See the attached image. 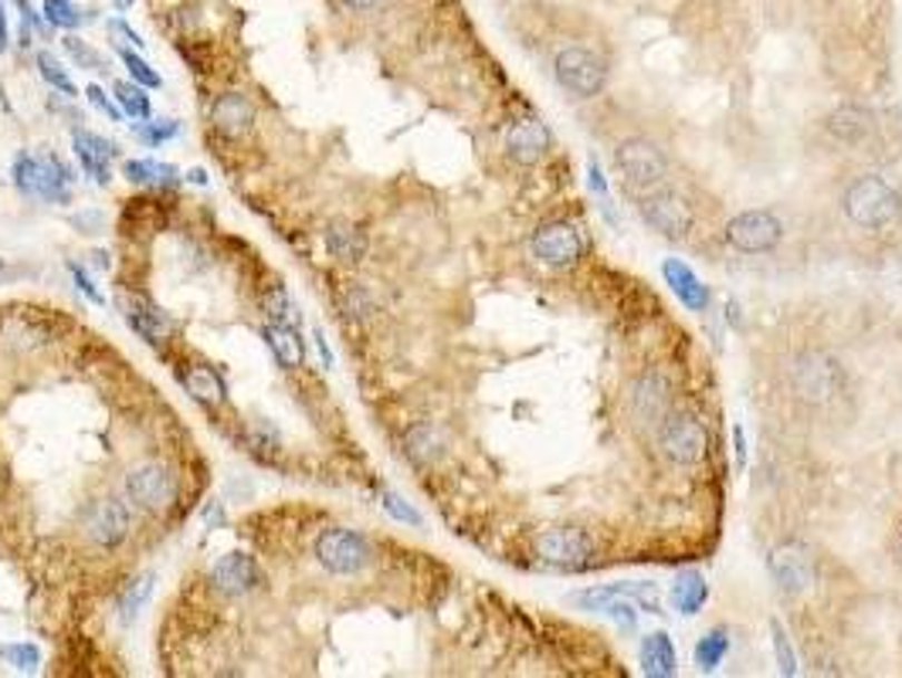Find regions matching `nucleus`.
I'll list each match as a JSON object with an SVG mask.
<instances>
[{"label":"nucleus","instance_id":"1","mask_svg":"<svg viewBox=\"0 0 902 678\" xmlns=\"http://www.w3.org/2000/svg\"><path fill=\"white\" fill-rule=\"evenodd\" d=\"M11 177H14L18 194H24L31 200H45V204H68L71 200L75 174L55 154H31V149H24L11 167Z\"/></svg>","mask_w":902,"mask_h":678},{"label":"nucleus","instance_id":"2","mask_svg":"<svg viewBox=\"0 0 902 678\" xmlns=\"http://www.w3.org/2000/svg\"><path fill=\"white\" fill-rule=\"evenodd\" d=\"M842 207H845L852 224H859V228H865V232H879V228H889V224L899 220L902 197L882 177L865 174L845 190Z\"/></svg>","mask_w":902,"mask_h":678},{"label":"nucleus","instance_id":"3","mask_svg":"<svg viewBox=\"0 0 902 678\" xmlns=\"http://www.w3.org/2000/svg\"><path fill=\"white\" fill-rule=\"evenodd\" d=\"M791 387L807 404H829L842 391V370L829 353L807 350L791 363Z\"/></svg>","mask_w":902,"mask_h":678},{"label":"nucleus","instance_id":"4","mask_svg":"<svg viewBox=\"0 0 902 678\" xmlns=\"http://www.w3.org/2000/svg\"><path fill=\"white\" fill-rule=\"evenodd\" d=\"M658 448L671 465H699L709 455V431L689 414H668L658 424Z\"/></svg>","mask_w":902,"mask_h":678},{"label":"nucleus","instance_id":"5","mask_svg":"<svg viewBox=\"0 0 902 678\" xmlns=\"http://www.w3.org/2000/svg\"><path fill=\"white\" fill-rule=\"evenodd\" d=\"M615 164L621 170V177L628 180V187L635 190H655L661 187V180L668 177V157L665 149L645 136H631L618 146Z\"/></svg>","mask_w":902,"mask_h":678},{"label":"nucleus","instance_id":"6","mask_svg":"<svg viewBox=\"0 0 902 678\" xmlns=\"http://www.w3.org/2000/svg\"><path fill=\"white\" fill-rule=\"evenodd\" d=\"M638 210H641V217H645V224L651 232H658V235H665L671 242L689 238L693 224H696L693 204L679 190H668V187H655L651 194H645L638 200Z\"/></svg>","mask_w":902,"mask_h":678},{"label":"nucleus","instance_id":"7","mask_svg":"<svg viewBox=\"0 0 902 678\" xmlns=\"http://www.w3.org/2000/svg\"><path fill=\"white\" fill-rule=\"evenodd\" d=\"M553 75L557 82L577 96V99H594L600 89L608 82V65L600 61V55H594L590 48H580V45H570L557 55L553 61Z\"/></svg>","mask_w":902,"mask_h":678},{"label":"nucleus","instance_id":"8","mask_svg":"<svg viewBox=\"0 0 902 678\" xmlns=\"http://www.w3.org/2000/svg\"><path fill=\"white\" fill-rule=\"evenodd\" d=\"M530 248L543 265L570 268L587 255V235L573 220H550V224H543V228H537Z\"/></svg>","mask_w":902,"mask_h":678},{"label":"nucleus","instance_id":"9","mask_svg":"<svg viewBox=\"0 0 902 678\" xmlns=\"http://www.w3.org/2000/svg\"><path fill=\"white\" fill-rule=\"evenodd\" d=\"M316 557L320 563L336 573V577H353L360 573L366 563H370V543L353 533V530H343V525H336V530H326L316 543Z\"/></svg>","mask_w":902,"mask_h":678},{"label":"nucleus","instance_id":"10","mask_svg":"<svg viewBox=\"0 0 902 678\" xmlns=\"http://www.w3.org/2000/svg\"><path fill=\"white\" fill-rule=\"evenodd\" d=\"M781 238H784L781 220L774 214H767V210H746V214H739V217H733L726 224V242L736 252H746V255L771 252Z\"/></svg>","mask_w":902,"mask_h":678},{"label":"nucleus","instance_id":"11","mask_svg":"<svg viewBox=\"0 0 902 678\" xmlns=\"http://www.w3.org/2000/svg\"><path fill=\"white\" fill-rule=\"evenodd\" d=\"M126 492L133 505L146 512H167L177 499V482L164 465H139L126 479Z\"/></svg>","mask_w":902,"mask_h":678},{"label":"nucleus","instance_id":"12","mask_svg":"<svg viewBox=\"0 0 902 678\" xmlns=\"http://www.w3.org/2000/svg\"><path fill=\"white\" fill-rule=\"evenodd\" d=\"M537 557L543 563H553V567H580L587 563V557L594 553V540L577 530V525H557V530H547L537 537L533 543Z\"/></svg>","mask_w":902,"mask_h":678},{"label":"nucleus","instance_id":"13","mask_svg":"<svg viewBox=\"0 0 902 678\" xmlns=\"http://www.w3.org/2000/svg\"><path fill=\"white\" fill-rule=\"evenodd\" d=\"M86 533L99 547H119L129 537V505L119 499H96L86 515Z\"/></svg>","mask_w":902,"mask_h":678},{"label":"nucleus","instance_id":"14","mask_svg":"<svg viewBox=\"0 0 902 678\" xmlns=\"http://www.w3.org/2000/svg\"><path fill=\"white\" fill-rule=\"evenodd\" d=\"M506 149L516 164L533 167L550 154V129L540 119H519L506 132Z\"/></svg>","mask_w":902,"mask_h":678},{"label":"nucleus","instance_id":"15","mask_svg":"<svg viewBox=\"0 0 902 678\" xmlns=\"http://www.w3.org/2000/svg\"><path fill=\"white\" fill-rule=\"evenodd\" d=\"M71 146H75V157H79V167L86 170V177H92V184L106 187L112 180L109 157L116 154V146L109 139H102L99 132H89V129H75Z\"/></svg>","mask_w":902,"mask_h":678},{"label":"nucleus","instance_id":"16","mask_svg":"<svg viewBox=\"0 0 902 678\" xmlns=\"http://www.w3.org/2000/svg\"><path fill=\"white\" fill-rule=\"evenodd\" d=\"M668 401L671 394L661 373H645L631 387V414L638 424H661L668 417Z\"/></svg>","mask_w":902,"mask_h":678},{"label":"nucleus","instance_id":"17","mask_svg":"<svg viewBox=\"0 0 902 678\" xmlns=\"http://www.w3.org/2000/svg\"><path fill=\"white\" fill-rule=\"evenodd\" d=\"M210 580L217 583V590L224 593H248L255 587H262V567L255 563V557L248 553H224L214 570Z\"/></svg>","mask_w":902,"mask_h":678},{"label":"nucleus","instance_id":"18","mask_svg":"<svg viewBox=\"0 0 902 678\" xmlns=\"http://www.w3.org/2000/svg\"><path fill=\"white\" fill-rule=\"evenodd\" d=\"M122 316H126L129 330L139 333L146 343H160L170 333V320L154 303H149L146 295H139V292H133V295L126 292L122 295Z\"/></svg>","mask_w":902,"mask_h":678},{"label":"nucleus","instance_id":"19","mask_svg":"<svg viewBox=\"0 0 902 678\" xmlns=\"http://www.w3.org/2000/svg\"><path fill=\"white\" fill-rule=\"evenodd\" d=\"M771 573L784 593H804L814 580L811 557L801 547H777L771 557Z\"/></svg>","mask_w":902,"mask_h":678},{"label":"nucleus","instance_id":"20","mask_svg":"<svg viewBox=\"0 0 902 678\" xmlns=\"http://www.w3.org/2000/svg\"><path fill=\"white\" fill-rule=\"evenodd\" d=\"M210 122L220 136L228 139H242L252 122H255V109L242 92H224L214 106H210Z\"/></svg>","mask_w":902,"mask_h":678},{"label":"nucleus","instance_id":"21","mask_svg":"<svg viewBox=\"0 0 902 678\" xmlns=\"http://www.w3.org/2000/svg\"><path fill=\"white\" fill-rule=\"evenodd\" d=\"M661 272H665V282L671 285V292L679 295L689 309L703 313V309L709 306V288H706V285L696 278V272H693L689 265H683V262L668 258V262L661 265Z\"/></svg>","mask_w":902,"mask_h":678},{"label":"nucleus","instance_id":"22","mask_svg":"<svg viewBox=\"0 0 902 678\" xmlns=\"http://www.w3.org/2000/svg\"><path fill=\"white\" fill-rule=\"evenodd\" d=\"M668 597H671V608H675V611H679L683 618H693V615H699V611L706 608V600H709V583H706V577H703L699 570H686V573L675 577Z\"/></svg>","mask_w":902,"mask_h":678},{"label":"nucleus","instance_id":"23","mask_svg":"<svg viewBox=\"0 0 902 678\" xmlns=\"http://www.w3.org/2000/svg\"><path fill=\"white\" fill-rule=\"evenodd\" d=\"M262 336H265L268 350L275 353L278 366H285V370L303 366L306 343H303V336H298V326H278V323H272V326L262 330Z\"/></svg>","mask_w":902,"mask_h":678},{"label":"nucleus","instance_id":"24","mask_svg":"<svg viewBox=\"0 0 902 678\" xmlns=\"http://www.w3.org/2000/svg\"><path fill=\"white\" fill-rule=\"evenodd\" d=\"M872 126H875V122H872V112H865V109H859V106H842V109H835V112L829 116V132H832L839 143H849V146L869 139Z\"/></svg>","mask_w":902,"mask_h":678},{"label":"nucleus","instance_id":"25","mask_svg":"<svg viewBox=\"0 0 902 678\" xmlns=\"http://www.w3.org/2000/svg\"><path fill=\"white\" fill-rule=\"evenodd\" d=\"M675 645H671V638L665 635V631H655V635H648L645 641H641V668H645V675H651V678H668V675H675Z\"/></svg>","mask_w":902,"mask_h":678},{"label":"nucleus","instance_id":"26","mask_svg":"<svg viewBox=\"0 0 902 678\" xmlns=\"http://www.w3.org/2000/svg\"><path fill=\"white\" fill-rule=\"evenodd\" d=\"M326 248L336 262H360L363 252H366V238L356 224H346V220H333L330 232H326Z\"/></svg>","mask_w":902,"mask_h":678},{"label":"nucleus","instance_id":"27","mask_svg":"<svg viewBox=\"0 0 902 678\" xmlns=\"http://www.w3.org/2000/svg\"><path fill=\"white\" fill-rule=\"evenodd\" d=\"M122 174L129 184H149V187H174L180 180V170L160 160H126Z\"/></svg>","mask_w":902,"mask_h":678},{"label":"nucleus","instance_id":"28","mask_svg":"<svg viewBox=\"0 0 902 678\" xmlns=\"http://www.w3.org/2000/svg\"><path fill=\"white\" fill-rule=\"evenodd\" d=\"M154 583H157L154 573H139L126 583V590L119 593V621L122 625L139 618V611L149 605V597H154Z\"/></svg>","mask_w":902,"mask_h":678},{"label":"nucleus","instance_id":"29","mask_svg":"<svg viewBox=\"0 0 902 678\" xmlns=\"http://www.w3.org/2000/svg\"><path fill=\"white\" fill-rule=\"evenodd\" d=\"M184 387H187V394L194 397V401H200V404H220L224 401V381L220 376L214 373V370H207V366H190L187 373H184Z\"/></svg>","mask_w":902,"mask_h":678},{"label":"nucleus","instance_id":"30","mask_svg":"<svg viewBox=\"0 0 902 678\" xmlns=\"http://www.w3.org/2000/svg\"><path fill=\"white\" fill-rule=\"evenodd\" d=\"M265 316L278 326H298L303 323V313H298V306L292 303V295L285 288H268L265 295Z\"/></svg>","mask_w":902,"mask_h":678},{"label":"nucleus","instance_id":"31","mask_svg":"<svg viewBox=\"0 0 902 678\" xmlns=\"http://www.w3.org/2000/svg\"><path fill=\"white\" fill-rule=\"evenodd\" d=\"M112 99L119 102V109L129 119H149V96L143 92V86H136V82H116L112 86Z\"/></svg>","mask_w":902,"mask_h":678},{"label":"nucleus","instance_id":"32","mask_svg":"<svg viewBox=\"0 0 902 678\" xmlns=\"http://www.w3.org/2000/svg\"><path fill=\"white\" fill-rule=\"evenodd\" d=\"M726 651H729V638H726L723 628H716L706 638H699V645H696V665L703 671H713V668H719V661L726 658Z\"/></svg>","mask_w":902,"mask_h":678},{"label":"nucleus","instance_id":"33","mask_svg":"<svg viewBox=\"0 0 902 678\" xmlns=\"http://www.w3.org/2000/svg\"><path fill=\"white\" fill-rule=\"evenodd\" d=\"M38 71H41V79H45L51 89H58L61 96H68V99L79 96V89H75V82L68 79L65 65H61L51 51H41V55H38Z\"/></svg>","mask_w":902,"mask_h":678},{"label":"nucleus","instance_id":"34","mask_svg":"<svg viewBox=\"0 0 902 678\" xmlns=\"http://www.w3.org/2000/svg\"><path fill=\"white\" fill-rule=\"evenodd\" d=\"M408 455L414 462H421V465H428V462H434L441 455V441H438V434L428 424H421V428H414L408 434Z\"/></svg>","mask_w":902,"mask_h":678},{"label":"nucleus","instance_id":"35","mask_svg":"<svg viewBox=\"0 0 902 678\" xmlns=\"http://www.w3.org/2000/svg\"><path fill=\"white\" fill-rule=\"evenodd\" d=\"M0 658H4L14 671H38L41 665V648L31 645V641H11V645H0Z\"/></svg>","mask_w":902,"mask_h":678},{"label":"nucleus","instance_id":"36","mask_svg":"<svg viewBox=\"0 0 902 678\" xmlns=\"http://www.w3.org/2000/svg\"><path fill=\"white\" fill-rule=\"evenodd\" d=\"M41 14L51 28H61V31H71L82 24V11L71 4V0H45L41 4Z\"/></svg>","mask_w":902,"mask_h":678},{"label":"nucleus","instance_id":"37","mask_svg":"<svg viewBox=\"0 0 902 678\" xmlns=\"http://www.w3.org/2000/svg\"><path fill=\"white\" fill-rule=\"evenodd\" d=\"M116 55H119L122 65L129 68V75H133V82H136V86H143V89H160V86H164L160 75H157L154 68H149L139 55H133L129 48H116Z\"/></svg>","mask_w":902,"mask_h":678},{"label":"nucleus","instance_id":"38","mask_svg":"<svg viewBox=\"0 0 902 678\" xmlns=\"http://www.w3.org/2000/svg\"><path fill=\"white\" fill-rule=\"evenodd\" d=\"M61 48L68 51V58L79 65V68H86V71H99V68H106V61H102V55L96 51V48H89L86 41H79L75 35H68V38H61Z\"/></svg>","mask_w":902,"mask_h":678},{"label":"nucleus","instance_id":"39","mask_svg":"<svg viewBox=\"0 0 902 678\" xmlns=\"http://www.w3.org/2000/svg\"><path fill=\"white\" fill-rule=\"evenodd\" d=\"M177 132H180V122H177V119H154V122H146V126L139 129V139H143L146 146H160V143L174 139Z\"/></svg>","mask_w":902,"mask_h":678},{"label":"nucleus","instance_id":"40","mask_svg":"<svg viewBox=\"0 0 902 678\" xmlns=\"http://www.w3.org/2000/svg\"><path fill=\"white\" fill-rule=\"evenodd\" d=\"M771 631H774V651H777V665L784 675H797V658L791 651V641H787V631L781 621H771Z\"/></svg>","mask_w":902,"mask_h":678},{"label":"nucleus","instance_id":"41","mask_svg":"<svg viewBox=\"0 0 902 678\" xmlns=\"http://www.w3.org/2000/svg\"><path fill=\"white\" fill-rule=\"evenodd\" d=\"M381 499H384L381 505H384V509H388V512H391V515H394L398 522H408V525H421V522H424V519H421V512H418L414 505H408V502H404L401 495H394V492H384Z\"/></svg>","mask_w":902,"mask_h":678},{"label":"nucleus","instance_id":"42","mask_svg":"<svg viewBox=\"0 0 902 678\" xmlns=\"http://www.w3.org/2000/svg\"><path fill=\"white\" fill-rule=\"evenodd\" d=\"M86 96H89V102H92V106H96L102 116H109L112 122H122V119H126V112L119 109V102H112V99L106 96V89H102V86H89V89H86Z\"/></svg>","mask_w":902,"mask_h":678},{"label":"nucleus","instance_id":"43","mask_svg":"<svg viewBox=\"0 0 902 678\" xmlns=\"http://www.w3.org/2000/svg\"><path fill=\"white\" fill-rule=\"evenodd\" d=\"M68 272H71V278H75V285H79V288L89 295V303H96V306H102V303H106V295L96 288V282L89 278V272H86V268H79L75 262H68Z\"/></svg>","mask_w":902,"mask_h":678},{"label":"nucleus","instance_id":"44","mask_svg":"<svg viewBox=\"0 0 902 678\" xmlns=\"http://www.w3.org/2000/svg\"><path fill=\"white\" fill-rule=\"evenodd\" d=\"M109 31H112L116 38H122L126 45H133V48H146V41H143V38H139V35H136V31H133L126 21H119V18H116V21H109Z\"/></svg>","mask_w":902,"mask_h":678},{"label":"nucleus","instance_id":"45","mask_svg":"<svg viewBox=\"0 0 902 678\" xmlns=\"http://www.w3.org/2000/svg\"><path fill=\"white\" fill-rule=\"evenodd\" d=\"M313 340H316V350H320V356H323V366H326V370H333V363H336V360H333V350H330V343H326L323 330H316V333H313Z\"/></svg>","mask_w":902,"mask_h":678},{"label":"nucleus","instance_id":"46","mask_svg":"<svg viewBox=\"0 0 902 678\" xmlns=\"http://www.w3.org/2000/svg\"><path fill=\"white\" fill-rule=\"evenodd\" d=\"M590 187H594V190H597L600 197H608V180L600 177V167H597L594 160H590Z\"/></svg>","mask_w":902,"mask_h":678},{"label":"nucleus","instance_id":"47","mask_svg":"<svg viewBox=\"0 0 902 678\" xmlns=\"http://www.w3.org/2000/svg\"><path fill=\"white\" fill-rule=\"evenodd\" d=\"M11 41V31H8V14H4V0H0V51L8 48Z\"/></svg>","mask_w":902,"mask_h":678},{"label":"nucleus","instance_id":"48","mask_svg":"<svg viewBox=\"0 0 902 678\" xmlns=\"http://www.w3.org/2000/svg\"><path fill=\"white\" fill-rule=\"evenodd\" d=\"M733 441H736V462L743 465V462H746V438H743V428H733Z\"/></svg>","mask_w":902,"mask_h":678},{"label":"nucleus","instance_id":"49","mask_svg":"<svg viewBox=\"0 0 902 678\" xmlns=\"http://www.w3.org/2000/svg\"><path fill=\"white\" fill-rule=\"evenodd\" d=\"M343 4H346L350 11H370V8H378L381 0H343Z\"/></svg>","mask_w":902,"mask_h":678},{"label":"nucleus","instance_id":"50","mask_svg":"<svg viewBox=\"0 0 902 678\" xmlns=\"http://www.w3.org/2000/svg\"><path fill=\"white\" fill-rule=\"evenodd\" d=\"M187 180H190V184H197V187H204V184H207V174H204V170H190V174H187Z\"/></svg>","mask_w":902,"mask_h":678},{"label":"nucleus","instance_id":"51","mask_svg":"<svg viewBox=\"0 0 902 678\" xmlns=\"http://www.w3.org/2000/svg\"><path fill=\"white\" fill-rule=\"evenodd\" d=\"M112 4H116V11H129V8H133V0H112Z\"/></svg>","mask_w":902,"mask_h":678},{"label":"nucleus","instance_id":"52","mask_svg":"<svg viewBox=\"0 0 902 678\" xmlns=\"http://www.w3.org/2000/svg\"><path fill=\"white\" fill-rule=\"evenodd\" d=\"M0 272H4V258H0Z\"/></svg>","mask_w":902,"mask_h":678}]
</instances>
